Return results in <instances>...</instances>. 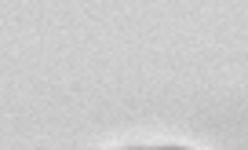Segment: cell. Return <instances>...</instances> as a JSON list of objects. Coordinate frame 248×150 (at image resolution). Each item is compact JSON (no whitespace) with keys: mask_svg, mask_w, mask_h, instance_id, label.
Instances as JSON below:
<instances>
[{"mask_svg":"<svg viewBox=\"0 0 248 150\" xmlns=\"http://www.w3.org/2000/svg\"><path fill=\"white\" fill-rule=\"evenodd\" d=\"M142 150H186V147H142Z\"/></svg>","mask_w":248,"mask_h":150,"instance_id":"1","label":"cell"}]
</instances>
